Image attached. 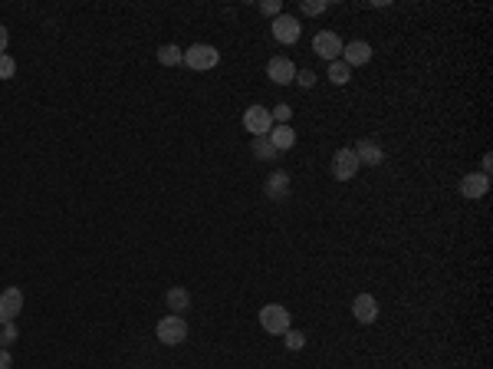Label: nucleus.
<instances>
[{
    "label": "nucleus",
    "mask_w": 493,
    "mask_h": 369,
    "mask_svg": "<svg viewBox=\"0 0 493 369\" xmlns=\"http://www.w3.org/2000/svg\"><path fill=\"white\" fill-rule=\"evenodd\" d=\"M260 326L270 336H283L289 330V310L283 303H264V310H260Z\"/></svg>",
    "instance_id": "obj_1"
},
{
    "label": "nucleus",
    "mask_w": 493,
    "mask_h": 369,
    "mask_svg": "<svg viewBox=\"0 0 493 369\" xmlns=\"http://www.w3.org/2000/svg\"><path fill=\"white\" fill-rule=\"evenodd\" d=\"M10 366H14V356H10V350L0 346V369H10Z\"/></svg>",
    "instance_id": "obj_27"
},
{
    "label": "nucleus",
    "mask_w": 493,
    "mask_h": 369,
    "mask_svg": "<svg viewBox=\"0 0 493 369\" xmlns=\"http://www.w3.org/2000/svg\"><path fill=\"white\" fill-rule=\"evenodd\" d=\"M372 60V46L365 44V40H349V44L342 46V63L346 66H365V63Z\"/></svg>",
    "instance_id": "obj_11"
},
{
    "label": "nucleus",
    "mask_w": 493,
    "mask_h": 369,
    "mask_svg": "<svg viewBox=\"0 0 493 369\" xmlns=\"http://www.w3.org/2000/svg\"><path fill=\"white\" fill-rule=\"evenodd\" d=\"M158 63H162V66H178V63H185V50L175 44L158 46Z\"/></svg>",
    "instance_id": "obj_17"
},
{
    "label": "nucleus",
    "mask_w": 493,
    "mask_h": 369,
    "mask_svg": "<svg viewBox=\"0 0 493 369\" xmlns=\"http://www.w3.org/2000/svg\"><path fill=\"white\" fill-rule=\"evenodd\" d=\"M296 83H299V86H303V89H309V86H313V83H316V76H313V73H309V69H303V73H296Z\"/></svg>",
    "instance_id": "obj_26"
},
{
    "label": "nucleus",
    "mask_w": 493,
    "mask_h": 369,
    "mask_svg": "<svg viewBox=\"0 0 493 369\" xmlns=\"http://www.w3.org/2000/svg\"><path fill=\"white\" fill-rule=\"evenodd\" d=\"M313 53L316 56H323V60H339L342 56V40L336 34H332V30H319V34H316V40H313Z\"/></svg>",
    "instance_id": "obj_8"
},
{
    "label": "nucleus",
    "mask_w": 493,
    "mask_h": 369,
    "mask_svg": "<svg viewBox=\"0 0 493 369\" xmlns=\"http://www.w3.org/2000/svg\"><path fill=\"white\" fill-rule=\"evenodd\" d=\"M283 343H286V350L299 353L303 346H306V333H303V330H293V326H289L286 333H283Z\"/></svg>",
    "instance_id": "obj_20"
},
{
    "label": "nucleus",
    "mask_w": 493,
    "mask_h": 369,
    "mask_svg": "<svg viewBox=\"0 0 493 369\" xmlns=\"http://www.w3.org/2000/svg\"><path fill=\"white\" fill-rule=\"evenodd\" d=\"M24 310V290L20 287H7L0 293V323H14Z\"/></svg>",
    "instance_id": "obj_7"
},
{
    "label": "nucleus",
    "mask_w": 493,
    "mask_h": 369,
    "mask_svg": "<svg viewBox=\"0 0 493 369\" xmlns=\"http://www.w3.org/2000/svg\"><path fill=\"white\" fill-rule=\"evenodd\" d=\"M490 191V175L484 172H470L460 178V195L464 198H484Z\"/></svg>",
    "instance_id": "obj_13"
},
{
    "label": "nucleus",
    "mask_w": 493,
    "mask_h": 369,
    "mask_svg": "<svg viewBox=\"0 0 493 369\" xmlns=\"http://www.w3.org/2000/svg\"><path fill=\"white\" fill-rule=\"evenodd\" d=\"M14 73H17V60L10 53H4L0 56V79H14Z\"/></svg>",
    "instance_id": "obj_23"
},
{
    "label": "nucleus",
    "mask_w": 493,
    "mask_h": 369,
    "mask_svg": "<svg viewBox=\"0 0 493 369\" xmlns=\"http://www.w3.org/2000/svg\"><path fill=\"white\" fill-rule=\"evenodd\" d=\"M266 138H270V146L276 148V152H286V148L296 146V132L289 129V126H273Z\"/></svg>",
    "instance_id": "obj_15"
},
{
    "label": "nucleus",
    "mask_w": 493,
    "mask_h": 369,
    "mask_svg": "<svg viewBox=\"0 0 493 369\" xmlns=\"http://www.w3.org/2000/svg\"><path fill=\"white\" fill-rule=\"evenodd\" d=\"M155 333H158V340H162L165 346H181V343L187 340V323H185V317L171 313V317H162V320H158Z\"/></svg>",
    "instance_id": "obj_2"
},
{
    "label": "nucleus",
    "mask_w": 493,
    "mask_h": 369,
    "mask_svg": "<svg viewBox=\"0 0 493 369\" xmlns=\"http://www.w3.org/2000/svg\"><path fill=\"white\" fill-rule=\"evenodd\" d=\"M250 148H254V155H256V158H264V162H273V158L280 155V152H276V148L270 146V138H266V136L254 138V146H250Z\"/></svg>",
    "instance_id": "obj_19"
},
{
    "label": "nucleus",
    "mask_w": 493,
    "mask_h": 369,
    "mask_svg": "<svg viewBox=\"0 0 493 369\" xmlns=\"http://www.w3.org/2000/svg\"><path fill=\"white\" fill-rule=\"evenodd\" d=\"M296 63L289 60V56H273L270 63H266V76L276 83V86H289V83H296Z\"/></svg>",
    "instance_id": "obj_6"
},
{
    "label": "nucleus",
    "mask_w": 493,
    "mask_h": 369,
    "mask_svg": "<svg viewBox=\"0 0 493 369\" xmlns=\"http://www.w3.org/2000/svg\"><path fill=\"white\" fill-rule=\"evenodd\" d=\"M221 63V53L214 50L211 44H194L185 50V66L187 69H197V73H204V69H214Z\"/></svg>",
    "instance_id": "obj_3"
},
{
    "label": "nucleus",
    "mask_w": 493,
    "mask_h": 369,
    "mask_svg": "<svg viewBox=\"0 0 493 369\" xmlns=\"http://www.w3.org/2000/svg\"><path fill=\"white\" fill-rule=\"evenodd\" d=\"M244 129H246V132H254V138L270 136V129H273L270 109H264V106H250V109L244 112Z\"/></svg>",
    "instance_id": "obj_4"
},
{
    "label": "nucleus",
    "mask_w": 493,
    "mask_h": 369,
    "mask_svg": "<svg viewBox=\"0 0 493 369\" xmlns=\"http://www.w3.org/2000/svg\"><path fill=\"white\" fill-rule=\"evenodd\" d=\"M358 168H362V165H358V158H356V152H352V148H339V152L332 155V178H336V181L356 178Z\"/></svg>",
    "instance_id": "obj_5"
},
{
    "label": "nucleus",
    "mask_w": 493,
    "mask_h": 369,
    "mask_svg": "<svg viewBox=\"0 0 493 369\" xmlns=\"http://www.w3.org/2000/svg\"><path fill=\"white\" fill-rule=\"evenodd\" d=\"M260 14H266V17H280L283 4H280V0H264V4H260Z\"/></svg>",
    "instance_id": "obj_25"
},
{
    "label": "nucleus",
    "mask_w": 493,
    "mask_h": 369,
    "mask_svg": "<svg viewBox=\"0 0 493 369\" xmlns=\"http://www.w3.org/2000/svg\"><path fill=\"white\" fill-rule=\"evenodd\" d=\"M490 158H493V155L487 152V155H484V162H480V168H484V175H490Z\"/></svg>",
    "instance_id": "obj_29"
},
{
    "label": "nucleus",
    "mask_w": 493,
    "mask_h": 369,
    "mask_svg": "<svg viewBox=\"0 0 493 369\" xmlns=\"http://www.w3.org/2000/svg\"><path fill=\"white\" fill-rule=\"evenodd\" d=\"M352 152H356V158H358V165H382L385 162V148L378 146V142H375V138H362V142H358L356 148H352Z\"/></svg>",
    "instance_id": "obj_12"
},
{
    "label": "nucleus",
    "mask_w": 493,
    "mask_h": 369,
    "mask_svg": "<svg viewBox=\"0 0 493 369\" xmlns=\"http://www.w3.org/2000/svg\"><path fill=\"white\" fill-rule=\"evenodd\" d=\"M264 195H266V198H273V201H280V198H286V195H289V175L276 168V172H273L270 178H266Z\"/></svg>",
    "instance_id": "obj_14"
},
{
    "label": "nucleus",
    "mask_w": 493,
    "mask_h": 369,
    "mask_svg": "<svg viewBox=\"0 0 493 369\" xmlns=\"http://www.w3.org/2000/svg\"><path fill=\"white\" fill-rule=\"evenodd\" d=\"M7 44H10V34H7V26L0 24V56L7 53Z\"/></svg>",
    "instance_id": "obj_28"
},
{
    "label": "nucleus",
    "mask_w": 493,
    "mask_h": 369,
    "mask_svg": "<svg viewBox=\"0 0 493 369\" xmlns=\"http://www.w3.org/2000/svg\"><path fill=\"white\" fill-rule=\"evenodd\" d=\"M352 317L362 326H372L378 320V300H375L372 293H358L356 300H352Z\"/></svg>",
    "instance_id": "obj_10"
},
{
    "label": "nucleus",
    "mask_w": 493,
    "mask_h": 369,
    "mask_svg": "<svg viewBox=\"0 0 493 369\" xmlns=\"http://www.w3.org/2000/svg\"><path fill=\"white\" fill-rule=\"evenodd\" d=\"M299 10H303V14H309V17H316V14H326V10H329V4H326V0H303V4H299Z\"/></svg>",
    "instance_id": "obj_22"
},
{
    "label": "nucleus",
    "mask_w": 493,
    "mask_h": 369,
    "mask_svg": "<svg viewBox=\"0 0 493 369\" xmlns=\"http://www.w3.org/2000/svg\"><path fill=\"white\" fill-rule=\"evenodd\" d=\"M299 34H303V24H299L296 17H289V14L273 17V36H276L280 44H296Z\"/></svg>",
    "instance_id": "obj_9"
},
{
    "label": "nucleus",
    "mask_w": 493,
    "mask_h": 369,
    "mask_svg": "<svg viewBox=\"0 0 493 369\" xmlns=\"http://www.w3.org/2000/svg\"><path fill=\"white\" fill-rule=\"evenodd\" d=\"M17 340V326L14 323H0V346L7 350V343H14Z\"/></svg>",
    "instance_id": "obj_24"
},
{
    "label": "nucleus",
    "mask_w": 493,
    "mask_h": 369,
    "mask_svg": "<svg viewBox=\"0 0 493 369\" xmlns=\"http://www.w3.org/2000/svg\"><path fill=\"white\" fill-rule=\"evenodd\" d=\"M329 79L336 83V86H346V83L352 79V69L346 66L342 60H332V63H329Z\"/></svg>",
    "instance_id": "obj_18"
},
{
    "label": "nucleus",
    "mask_w": 493,
    "mask_h": 369,
    "mask_svg": "<svg viewBox=\"0 0 493 369\" xmlns=\"http://www.w3.org/2000/svg\"><path fill=\"white\" fill-rule=\"evenodd\" d=\"M165 303H168L171 313H185V310L191 307V293H187L185 287H171V290L165 293Z\"/></svg>",
    "instance_id": "obj_16"
},
{
    "label": "nucleus",
    "mask_w": 493,
    "mask_h": 369,
    "mask_svg": "<svg viewBox=\"0 0 493 369\" xmlns=\"http://www.w3.org/2000/svg\"><path fill=\"white\" fill-rule=\"evenodd\" d=\"M270 116H273V122H276V126H289V116H293V109H289V103H276L270 109Z\"/></svg>",
    "instance_id": "obj_21"
}]
</instances>
